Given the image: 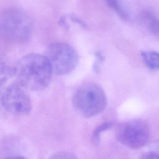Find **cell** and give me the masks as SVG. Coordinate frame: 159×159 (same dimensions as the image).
<instances>
[{
	"instance_id": "10",
	"label": "cell",
	"mask_w": 159,
	"mask_h": 159,
	"mask_svg": "<svg viewBox=\"0 0 159 159\" xmlns=\"http://www.w3.org/2000/svg\"><path fill=\"white\" fill-rule=\"evenodd\" d=\"M113 125V123L111 122H105L99 125L93 130L91 135V141L94 145H98L100 142V137L101 134L107 130V129L111 128Z\"/></svg>"
},
{
	"instance_id": "3",
	"label": "cell",
	"mask_w": 159,
	"mask_h": 159,
	"mask_svg": "<svg viewBox=\"0 0 159 159\" xmlns=\"http://www.w3.org/2000/svg\"><path fill=\"white\" fill-rule=\"evenodd\" d=\"M32 24L22 11L11 9L1 17V32L6 40L15 44H22L29 40L32 34Z\"/></svg>"
},
{
	"instance_id": "7",
	"label": "cell",
	"mask_w": 159,
	"mask_h": 159,
	"mask_svg": "<svg viewBox=\"0 0 159 159\" xmlns=\"http://www.w3.org/2000/svg\"><path fill=\"white\" fill-rule=\"evenodd\" d=\"M142 23L153 35L159 37V17L150 11H142L140 15Z\"/></svg>"
},
{
	"instance_id": "13",
	"label": "cell",
	"mask_w": 159,
	"mask_h": 159,
	"mask_svg": "<svg viewBox=\"0 0 159 159\" xmlns=\"http://www.w3.org/2000/svg\"><path fill=\"white\" fill-rule=\"evenodd\" d=\"M95 55H96V60L93 64V69L95 72L98 73L100 70V66L102 62L103 61L104 58L101 52H97Z\"/></svg>"
},
{
	"instance_id": "1",
	"label": "cell",
	"mask_w": 159,
	"mask_h": 159,
	"mask_svg": "<svg viewBox=\"0 0 159 159\" xmlns=\"http://www.w3.org/2000/svg\"><path fill=\"white\" fill-rule=\"evenodd\" d=\"M52 73L51 65L45 55L30 53L22 57L14 67L17 81L25 89L39 91L50 83Z\"/></svg>"
},
{
	"instance_id": "11",
	"label": "cell",
	"mask_w": 159,
	"mask_h": 159,
	"mask_svg": "<svg viewBox=\"0 0 159 159\" xmlns=\"http://www.w3.org/2000/svg\"><path fill=\"white\" fill-rule=\"evenodd\" d=\"M152 150L143 153L142 158H159V140H156L152 145Z\"/></svg>"
},
{
	"instance_id": "2",
	"label": "cell",
	"mask_w": 159,
	"mask_h": 159,
	"mask_svg": "<svg viewBox=\"0 0 159 159\" xmlns=\"http://www.w3.org/2000/svg\"><path fill=\"white\" fill-rule=\"evenodd\" d=\"M107 103L104 91L99 85L93 83L81 85L72 97L74 108L85 117H94L101 113L106 109Z\"/></svg>"
},
{
	"instance_id": "12",
	"label": "cell",
	"mask_w": 159,
	"mask_h": 159,
	"mask_svg": "<svg viewBox=\"0 0 159 159\" xmlns=\"http://www.w3.org/2000/svg\"><path fill=\"white\" fill-rule=\"evenodd\" d=\"M1 83L2 84L4 81L11 76V75H14V68H11L7 65L1 64Z\"/></svg>"
},
{
	"instance_id": "6",
	"label": "cell",
	"mask_w": 159,
	"mask_h": 159,
	"mask_svg": "<svg viewBox=\"0 0 159 159\" xmlns=\"http://www.w3.org/2000/svg\"><path fill=\"white\" fill-rule=\"evenodd\" d=\"M19 83H12L7 86L1 95V104L9 113L23 116L29 114L32 109L30 98Z\"/></svg>"
},
{
	"instance_id": "9",
	"label": "cell",
	"mask_w": 159,
	"mask_h": 159,
	"mask_svg": "<svg viewBox=\"0 0 159 159\" xmlns=\"http://www.w3.org/2000/svg\"><path fill=\"white\" fill-rule=\"evenodd\" d=\"M109 8L115 12L120 18L127 20L129 14L120 0H104Z\"/></svg>"
},
{
	"instance_id": "14",
	"label": "cell",
	"mask_w": 159,
	"mask_h": 159,
	"mask_svg": "<svg viewBox=\"0 0 159 159\" xmlns=\"http://www.w3.org/2000/svg\"><path fill=\"white\" fill-rule=\"evenodd\" d=\"M51 158H76V157L73 153L65 152H60L54 154Z\"/></svg>"
},
{
	"instance_id": "5",
	"label": "cell",
	"mask_w": 159,
	"mask_h": 159,
	"mask_svg": "<svg viewBox=\"0 0 159 159\" xmlns=\"http://www.w3.org/2000/svg\"><path fill=\"white\" fill-rule=\"evenodd\" d=\"M116 133L120 143L134 149L144 147L150 138L149 127L142 120H132L124 122L117 127Z\"/></svg>"
},
{
	"instance_id": "4",
	"label": "cell",
	"mask_w": 159,
	"mask_h": 159,
	"mask_svg": "<svg viewBox=\"0 0 159 159\" xmlns=\"http://www.w3.org/2000/svg\"><path fill=\"white\" fill-rule=\"evenodd\" d=\"M48 58L53 73L66 75L72 71L78 63V55L75 49L63 42H53L47 48Z\"/></svg>"
},
{
	"instance_id": "8",
	"label": "cell",
	"mask_w": 159,
	"mask_h": 159,
	"mask_svg": "<svg viewBox=\"0 0 159 159\" xmlns=\"http://www.w3.org/2000/svg\"><path fill=\"white\" fill-rule=\"evenodd\" d=\"M141 57L146 66L151 70H159V53L155 51H143Z\"/></svg>"
}]
</instances>
